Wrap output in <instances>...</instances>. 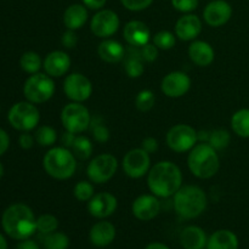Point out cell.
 Segmentation results:
<instances>
[{"label": "cell", "instance_id": "cell-1", "mask_svg": "<svg viewBox=\"0 0 249 249\" xmlns=\"http://www.w3.org/2000/svg\"><path fill=\"white\" fill-rule=\"evenodd\" d=\"M147 185L152 195L160 198H169L182 186V173L175 163L162 160L150 169Z\"/></svg>", "mask_w": 249, "mask_h": 249}, {"label": "cell", "instance_id": "cell-2", "mask_svg": "<svg viewBox=\"0 0 249 249\" xmlns=\"http://www.w3.org/2000/svg\"><path fill=\"white\" fill-rule=\"evenodd\" d=\"M1 226L5 233L14 240H27L36 232V218L31 207L14 203L2 213Z\"/></svg>", "mask_w": 249, "mask_h": 249}, {"label": "cell", "instance_id": "cell-3", "mask_svg": "<svg viewBox=\"0 0 249 249\" xmlns=\"http://www.w3.org/2000/svg\"><path fill=\"white\" fill-rule=\"evenodd\" d=\"M174 209L182 219H196L204 213L208 204L207 195L196 185H185L174 195Z\"/></svg>", "mask_w": 249, "mask_h": 249}, {"label": "cell", "instance_id": "cell-4", "mask_svg": "<svg viewBox=\"0 0 249 249\" xmlns=\"http://www.w3.org/2000/svg\"><path fill=\"white\" fill-rule=\"evenodd\" d=\"M187 165L192 174L198 179H211L220 168L218 151L208 142L197 143L189 153Z\"/></svg>", "mask_w": 249, "mask_h": 249}, {"label": "cell", "instance_id": "cell-5", "mask_svg": "<svg viewBox=\"0 0 249 249\" xmlns=\"http://www.w3.org/2000/svg\"><path fill=\"white\" fill-rule=\"evenodd\" d=\"M43 167L46 174L56 180H67L77 170V157L72 151L63 146L53 147L43 158Z\"/></svg>", "mask_w": 249, "mask_h": 249}, {"label": "cell", "instance_id": "cell-6", "mask_svg": "<svg viewBox=\"0 0 249 249\" xmlns=\"http://www.w3.org/2000/svg\"><path fill=\"white\" fill-rule=\"evenodd\" d=\"M55 82L46 73L31 74L23 84V95L27 101L34 105L48 102L55 94Z\"/></svg>", "mask_w": 249, "mask_h": 249}, {"label": "cell", "instance_id": "cell-7", "mask_svg": "<svg viewBox=\"0 0 249 249\" xmlns=\"http://www.w3.org/2000/svg\"><path fill=\"white\" fill-rule=\"evenodd\" d=\"M10 125L19 131H31L38 126L40 112L38 107L29 101H19L10 108L7 113Z\"/></svg>", "mask_w": 249, "mask_h": 249}, {"label": "cell", "instance_id": "cell-8", "mask_svg": "<svg viewBox=\"0 0 249 249\" xmlns=\"http://www.w3.org/2000/svg\"><path fill=\"white\" fill-rule=\"evenodd\" d=\"M61 122L66 130L77 135L90 128L91 116L89 109L82 102H71L61 111Z\"/></svg>", "mask_w": 249, "mask_h": 249}, {"label": "cell", "instance_id": "cell-9", "mask_svg": "<svg viewBox=\"0 0 249 249\" xmlns=\"http://www.w3.org/2000/svg\"><path fill=\"white\" fill-rule=\"evenodd\" d=\"M118 160L111 153H102L90 160L87 168L88 178L95 184H105L116 175Z\"/></svg>", "mask_w": 249, "mask_h": 249}, {"label": "cell", "instance_id": "cell-10", "mask_svg": "<svg viewBox=\"0 0 249 249\" xmlns=\"http://www.w3.org/2000/svg\"><path fill=\"white\" fill-rule=\"evenodd\" d=\"M167 145L177 153L190 152L198 141L196 129L189 124H177L167 133Z\"/></svg>", "mask_w": 249, "mask_h": 249}, {"label": "cell", "instance_id": "cell-11", "mask_svg": "<svg viewBox=\"0 0 249 249\" xmlns=\"http://www.w3.org/2000/svg\"><path fill=\"white\" fill-rule=\"evenodd\" d=\"M124 173L131 179H140L148 174L151 167L150 153L143 148H133L125 153L122 160Z\"/></svg>", "mask_w": 249, "mask_h": 249}, {"label": "cell", "instance_id": "cell-12", "mask_svg": "<svg viewBox=\"0 0 249 249\" xmlns=\"http://www.w3.org/2000/svg\"><path fill=\"white\" fill-rule=\"evenodd\" d=\"M63 92L72 102H84L92 94V84L82 73H72L63 82Z\"/></svg>", "mask_w": 249, "mask_h": 249}, {"label": "cell", "instance_id": "cell-13", "mask_svg": "<svg viewBox=\"0 0 249 249\" xmlns=\"http://www.w3.org/2000/svg\"><path fill=\"white\" fill-rule=\"evenodd\" d=\"M119 26L121 21L118 15L108 9L97 11L90 21V29L92 34L102 39H107L116 34Z\"/></svg>", "mask_w": 249, "mask_h": 249}, {"label": "cell", "instance_id": "cell-14", "mask_svg": "<svg viewBox=\"0 0 249 249\" xmlns=\"http://www.w3.org/2000/svg\"><path fill=\"white\" fill-rule=\"evenodd\" d=\"M191 88V78L184 72L175 71L165 75L160 83L162 92L168 97L178 99L186 94Z\"/></svg>", "mask_w": 249, "mask_h": 249}, {"label": "cell", "instance_id": "cell-15", "mask_svg": "<svg viewBox=\"0 0 249 249\" xmlns=\"http://www.w3.org/2000/svg\"><path fill=\"white\" fill-rule=\"evenodd\" d=\"M118 208V201L116 196L109 192H100L94 195L88 202V211L94 218L106 219L111 216Z\"/></svg>", "mask_w": 249, "mask_h": 249}, {"label": "cell", "instance_id": "cell-16", "mask_svg": "<svg viewBox=\"0 0 249 249\" xmlns=\"http://www.w3.org/2000/svg\"><path fill=\"white\" fill-rule=\"evenodd\" d=\"M232 17V6L225 0H213L206 6L203 18L211 27H221Z\"/></svg>", "mask_w": 249, "mask_h": 249}, {"label": "cell", "instance_id": "cell-17", "mask_svg": "<svg viewBox=\"0 0 249 249\" xmlns=\"http://www.w3.org/2000/svg\"><path fill=\"white\" fill-rule=\"evenodd\" d=\"M133 215L138 220L150 221L160 212V202L155 195H141L131 204Z\"/></svg>", "mask_w": 249, "mask_h": 249}, {"label": "cell", "instance_id": "cell-18", "mask_svg": "<svg viewBox=\"0 0 249 249\" xmlns=\"http://www.w3.org/2000/svg\"><path fill=\"white\" fill-rule=\"evenodd\" d=\"M43 68L48 75L53 78L63 77L71 68L70 55L65 51H51L43 61Z\"/></svg>", "mask_w": 249, "mask_h": 249}, {"label": "cell", "instance_id": "cell-19", "mask_svg": "<svg viewBox=\"0 0 249 249\" xmlns=\"http://www.w3.org/2000/svg\"><path fill=\"white\" fill-rule=\"evenodd\" d=\"M202 32V21L194 14L180 17L175 24V36L184 41L195 40Z\"/></svg>", "mask_w": 249, "mask_h": 249}, {"label": "cell", "instance_id": "cell-20", "mask_svg": "<svg viewBox=\"0 0 249 249\" xmlns=\"http://www.w3.org/2000/svg\"><path fill=\"white\" fill-rule=\"evenodd\" d=\"M123 36L129 45L134 46V48H141L150 43L151 31L146 23L134 19L125 24Z\"/></svg>", "mask_w": 249, "mask_h": 249}, {"label": "cell", "instance_id": "cell-21", "mask_svg": "<svg viewBox=\"0 0 249 249\" xmlns=\"http://www.w3.org/2000/svg\"><path fill=\"white\" fill-rule=\"evenodd\" d=\"M116 226L106 220H101L94 224L90 229L89 240L92 246L97 248H105L111 245L116 240Z\"/></svg>", "mask_w": 249, "mask_h": 249}, {"label": "cell", "instance_id": "cell-22", "mask_svg": "<svg viewBox=\"0 0 249 249\" xmlns=\"http://www.w3.org/2000/svg\"><path fill=\"white\" fill-rule=\"evenodd\" d=\"M190 60L199 67H208L215 58L213 46L203 40H194L189 46Z\"/></svg>", "mask_w": 249, "mask_h": 249}, {"label": "cell", "instance_id": "cell-23", "mask_svg": "<svg viewBox=\"0 0 249 249\" xmlns=\"http://www.w3.org/2000/svg\"><path fill=\"white\" fill-rule=\"evenodd\" d=\"M208 237L206 231L196 225L186 226L180 233V245L184 249H204Z\"/></svg>", "mask_w": 249, "mask_h": 249}, {"label": "cell", "instance_id": "cell-24", "mask_svg": "<svg viewBox=\"0 0 249 249\" xmlns=\"http://www.w3.org/2000/svg\"><path fill=\"white\" fill-rule=\"evenodd\" d=\"M88 16V7L84 4H72L65 10L63 24L67 29L78 31L85 26Z\"/></svg>", "mask_w": 249, "mask_h": 249}, {"label": "cell", "instance_id": "cell-25", "mask_svg": "<svg viewBox=\"0 0 249 249\" xmlns=\"http://www.w3.org/2000/svg\"><path fill=\"white\" fill-rule=\"evenodd\" d=\"M100 58L107 63H118L125 57V48L114 39H105L97 48Z\"/></svg>", "mask_w": 249, "mask_h": 249}, {"label": "cell", "instance_id": "cell-26", "mask_svg": "<svg viewBox=\"0 0 249 249\" xmlns=\"http://www.w3.org/2000/svg\"><path fill=\"white\" fill-rule=\"evenodd\" d=\"M240 241L231 230H218L208 237L206 249H238Z\"/></svg>", "mask_w": 249, "mask_h": 249}, {"label": "cell", "instance_id": "cell-27", "mask_svg": "<svg viewBox=\"0 0 249 249\" xmlns=\"http://www.w3.org/2000/svg\"><path fill=\"white\" fill-rule=\"evenodd\" d=\"M231 128L240 138L249 139V108H241L232 114Z\"/></svg>", "mask_w": 249, "mask_h": 249}, {"label": "cell", "instance_id": "cell-28", "mask_svg": "<svg viewBox=\"0 0 249 249\" xmlns=\"http://www.w3.org/2000/svg\"><path fill=\"white\" fill-rule=\"evenodd\" d=\"M133 48V46H131ZM136 53H134V49L131 51L130 55L125 58V63H124V70L128 74L129 78H140L145 72V66H143V60L141 58L140 53H139V48H136Z\"/></svg>", "mask_w": 249, "mask_h": 249}, {"label": "cell", "instance_id": "cell-29", "mask_svg": "<svg viewBox=\"0 0 249 249\" xmlns=\"http://www.w3.org/2000/svg\"><path fill=\"white\" fill-rule=\"evenodd\" d=\"M71 151L78 160H87L91 157L94 146H92L91 140L89 138L84 135H77L72 147H71Z\"/></svg>", "mask_w": 249, "mask_h": 249}, {"label": "cell", "instance_id": "cell-30", "mask_svg": "<svg viewBox=\"0 0 249 249\" xmlns=\"http://www.w3.org/2000/svg\"><path fill=\"white\" fill-rule=\"evenodd\" d=\"M19 66L28 74H36L43 67V61L39 53L34 51H27L19 58Z\"/></svg>", "mask_w": 249, "mask_h": 249}, {"label": "cell", "instance_id": "cell-31", "mask_svg": "<svg viewBox=\"0 0 249 249\" xmlns=\"http://www.w3.org/2000/svg\"><path fill=\"white\" fill-rule=\"evenodd\" d=\"M43 246L45 249H68L70 247V238L66 233L55 231V232L41 235Z\"/></svg>", "mask_w": 249, "mask_h": 249}, {"label": "cell", "instance_id": "cell-32", "mask_svg": "<svg viewBox=\"0 0 249 249\" xmlns=\"http://www.w3.org/2000/svg\"><path fill=\"white\" fill-rule=\"evenodd\" d=\"M34 139L38 145L43 147H51L55 145L57 140V133L55 129L50 125H41L34 133Z\"/></svg>", "mask_w": 249, "mask_h": 249}, {"label": "cell", "instance_id": "cell-33", "mask_svg": "<svg viewBox=\"0 0 249 249\" xmlns=\"http://www.w3.org/2000/svg\"><path fill=\"white\" fill-rule=\"evenodd\" d=\"M231 135L226 129H215L209 133L208 143L216 151H223L230 145Z\"/></svg>", "mask_w": 249, "mask_h": 249}, {"label": "cell", "instance_id": "cell-34", "mask_svg": "<svg viewBox=\"0 0 249 249\" xmlns=\"http://www.w3.org/2000/svg\"><path fill=\"white\" fill-rule=\"evenodd\" d=\"M58 228V220L53 214H43L36 218V231L40 235H48V233L55 232Z\"/></svg>", "mask_w": 249, "mask_h": 249}, {"label": "cell", "instance_id": "cell-35", "mask_svg": "<svg viewBox=\"0 0 249 249\" xmlns=\"http://www.w3.org/2000/svg\"><path fill=\"white\" fill-rule=\"evenodd\" d=\"M90 130H91L92 138L96 142L106 143L109 140V130L106 125H104L100 117L91 118L90 123Z\"/></svg>", "mask_w": 249, "mask_h": 249}, {"label": "cell", "instance_id": "cell-36", "mask_svg": "<svg viewBox=\"0 0 249 249\" xmlns=\"http://www.w3.org/2000/svg\"><path fill=\"white\" fill-rule=\"evenodd\" d=\"M156 104V96L151 90H141L135 97V107L140 112H148Z\"/></svg>", "mask_w": 249, "mask_h": 249}, {"label": "cell", "instance_id": "cell-37", "mask_svg": "<svg viewBox=\"0 0 249 249\" xmlns=\"http://www.w3.org/2000/svg\"><path fill=\"white\" fill-rule=\"evenodd\" d=\"M177 36L169 31H160L153 36V44L157 46L160 50H170L175 46L177 43Z\"/></svg>", "mask_w": 249, "mask_h": 249}, {"label": "cell", "instance_id": "cell-38", "mask_svg": "<svg viewBox=\"0 0 249 249\" xmlns=\"http://www.w3.org/2000/svg\"><path fill=\"white\" fill-rule=\"evenodd\" d=\"M73 195H74V197L78 201L89 202L95 195L94 185L89 181H84V180H83V181H79L74 186Z\"/></svg>", "mask_w": 249, "mask_h": 249}, {"label": "cell", "instance_id": "cell-39", "mask_svg": "<svg viewBox=\"0 0 249 249\" xmlns=\"http://www.w3.org/2000/svg\"><path fill=\"white\" fill-rule=\"evenodd\" d=\"M199 0H172V5L177 11L190 14L198 7Z\"/></svg>", "mask_w": 249, "mask_h": 249}, {"label": "cell", "instance_id": "cell-40", "mask_svg": "<svg viewBox=\"0 0 249 249\" xmlns=\"http://www.w3.org/2000/svg\"><path fill=\"white\" fill-rule=\"evenodd\" d=\"M158 50L160 49L155 45V44L147 43L146 45L139 48V53H140L141 58L146 62H153L157 60L158 57Z\"/></svg>", "mask_w": 249, "mask_h": 249}, {"label": "cell", "instance_id": "cell-41", "mask_svg": "<svg viewBox=\"0 0 249 249\" xmlns=\"http://www.w3.org/2000/svg\"><path fill=\"white\" fill-rule=\"evenodd\" d=\"M121 2L129 11L138 12L146 10L148 6H151L153 0H121Z\"/></svg>", "mask_w": 249, "mask_h": 249}, {"label": "cell", "instance_id": "cell-42", "mask_svg": "<svg viewBox=\"0 0 249 249\" xmlns=\"http://www.w3.org/2000/svg\"><path fill=\"white\" fill-rule=\"evenodd\" d=\"M61 43H62L63 48L66 49H73L77 46L78 44V36L75 34V31H71L67 29L65 33L62 34V38H61Z\"/></svg>", "mask_w": 249, "mask_h": 249}, {"label": "cell", "instance_id": "cell-43", "mask_svg": "<svg viewBox=\"0 0 249 249\" xmlns=\"http://www.w3.org/2000/svg\"><path fill=\"white\" fill-rule=\"evenodd\" d=\"M36 143V139L34 135L29 134V131H23L18 138V145L19 147L23 150H31L33 145Z\"/></svg>", "mask_w": 249, "mask_h": 249}, {"label": "cell", "instance_id": "cell-44", "mask_svg": "<svg viewBox=\"0 0 249 249\" xmlns=\"http://www.w3.org/2000/svg\"><path fill=\"white\" fill-rule=\"evenodd\" d=\"M141 148L148 153H153L158 150V141L155 138H146L141 142Z\"/></svg>", "mask_w": 249, "mask_h": 249}, {"label": "cell", "instance_id": "cell-45", "mask_svg": "<svg viewBox=\"0 0 249 249\" xmlns=\"http://www.w3.org/2000/svg\"><path fill=\"white\" fill-rule=\"evenodd\" d=\"M10 147V136L4 129L0 128V157L9 150Z\"/></svg>", "mask_w": 249, "mask_h": 249}, {"label": "cell", "instance_id": "cell-46", "mask_svg": "<svg viewBox=\"0 0 249 249\" xmlns=\"http://www.w3.org/2000/svg\"><path fill=\"white\" fill-rule=\"evenodd\" d=\"M75 136H77L75 134L66 130L65 133L62 134V136H61V142H62L63 147H67L71 150V147H72L73 142H74V140H75Z\"/></svg>", "mask_w": 249, "mask_h": 249}, {"label": "cell", "instance_id": "cell-47", "mask_svg": "<svg viewBox=\"0 0 249 249\" xmlns=\"http://www.w3.org/2000/svg\"><path fill=\"white\" fill-rule=\"evenodd\" d=\"M107 0H83V4L90 10H101Z\"/></svg>", "mask_w": 249, "mask_h": 249}, {"label": "cell", "instance_id": "cell-48", "mask_svg": "<svg viewBox=\"0 0 249 249\" xmlns=\"http://www.w3.org/2000/svg\"><path fill=\"white\" fill-rule=\"evenodd\" d=\"M15 249H40V248H39V245L36 242V241L31 240V238H27V240L19 241V243L16 246V248Z\"/></svg>", "mask_w": 249, "mask_h": 249}, {"label": "cell", "instance_id": "cell-49", "mask_svg": "<svg viewBox=\"0 0 249 249\" xmlns=\"http://www.w3.org/2000/svg\"><path fill=\"white\" fill-rule=\"evenodd\" d=\"M145 249H170V248L168 247L167 245H164V243L152 242V243H150V245L146 246Z\"/></svg>", "mask_w": 249, "mask_h": 249}, {"label": "cell", "instance_id": "cell-50", "mask_svg": "<svg viewBox=\"0 0 249 249\" xmlns=\"http://www.w3.org/2000/svg\"><path fill=\"white\" fill-rule=\"evenodd\" d=\"M0 249H7V241L2 233H0Z\"/></svg>", "mask_w": 249, "mask_h": 249}, {"label": "cell", "instance_id": "cell-51", "mask_svg": "<svg viewBox=\"0 0 249 249\" xmlns=\"http://www.w3.org/2000/svg\"><path fill=\"white\" fill-rule=\"evenodd\" d=\"M4 173H5L4 165H2V163L0 162V180H1L2 177H4Z\"/></svg>", "mask_w": 249, "mask_h": 249}, {"label": "cell", "instance_id": "cell-52", "mask_svg": "<svg viewBox=\"0 0 249 249\" xmlns=\"http://www.w3.org/2000/svg\"><path fill=\"white\" fill-rule=\"evenodd\" d=\"M0 112H1V107H0Z\"/></svg>", "mask_w": 249, "mask_h": 249}]
</instances>
